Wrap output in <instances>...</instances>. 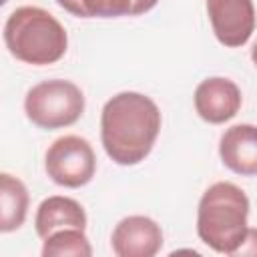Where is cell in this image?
I'll return each instance as SVG.
<instances>
[{"mask_svg":"<svg viewBox=\"0 0 257 257\" xmlns=\"http://www.w3.org/2000/svg\"><path fill=\"white\" fill-rule=\"evenodd\" d=\"M161 131V110L141 92H118L108 98L100 114V141L106 155L122 167L149 157Z\"/></svg>","mask_w":257,"mask_h":257,"instance_id":"obj_1","label":"cell"},{"mask_svg":"<svg viewBox=\"0 0 257 257\" xmlns=\"http://www.w3.org/2000/svg\"><path fill=\"white\" fill-rule=\"evenodd\" d=\"M249 199L241 187L229 181L211 185L197 209L199 239L217 253L235 255L247 235Z\"/></svg>","mask_w":257,"mask_h":257,"instance_id":"obj_2","label":"cell"},{"mask_svg":"<svg viewBox=\"0 0 257 257\" xmlns=\"http://www.w3.org/2000/svg\"><path fill=\"white\" fill-rule=\"evenodd\" d=\"M8 52L26 64L44 66L58 62L68 46L64 26L44 8L20 6L4 24Z\"/></svg>","mask_w":257,"mask_h":257,"instance_id":"obj_3","label":"cell"},{"mask_svg":"<svg viewBox=\"0 0 257 257\" xmlns=\"http://www.w3.org/2000/svg\"><path fill=\"white\" fill-rule=\"evenodd\" d=\"M24 112L40 128L54 131L70 126L84 112V94L70 80H42L26 92Z\"/></svg>","mask_w":257,"mask_h":257,"instance_id":"obj_4","label":"cell"},{"mask_svg":"<svg viewBox=\"0 0 257 257\" xmlns=\"http://www.w3.org/2000/svg\"><path fill=\"white\" fill-rule=\"evenodd\" d=\"M44 169L48 177L68 189H78L94 177L96 157L90 143L76 135H64L56 139L44 157Z\"/></svg>","mask_w":257,"mask_h":257,"instance_id":"obj_5","label":"cell"},{"mask_svg":"<svg viewBox=\"0 0 257 257\" xmlns=\"http://www.w3.org/2000/svg\"><path fill=\"white\" fill-rule=\"evenodd\" d=\"M207 12L217 40L229 48L243 46L255 30L253 0H207Z\"/></svg>","mask_w":257,"mask_h":257,"instance_id":"obj_6","label":"cell"},{"mask_svg":"<svg viewBox=\"0 0 257 257\" xmlns=\"http://www.w3.org/2000/svg\"><path fill=\"white\" fill-rule=\"evenodd\" d=\"M110 245L118 257H153L163 247V231L151 217L131 215L118 221Z\"/></svg>","mask_w":257,"mask_h":257,"instance_id":"obj_7","label":"cell"},{"mask_svg":"<svg viewBox=\"0 0 257 257\" xmlns=\"http://www.w3.org/2000/svg\"><path fill=\"white\" fill-rule=\"evenodd\" d=\"M241 100L243 98L239 86L223 76L205 78L195 90V110L203 120L211 124L231 120L239 112Z\"/></svg>","mask_w":257,"mask_h":257,"instance_id":"obj_8","label":"cell"},{"mask_svg":"<svg viewBox=\"0 0 257 257\" xmlns=\"http://www.w3.org/2000/svg\"><path fill=\"white\" fill-rule=\"evenodd\" d=\"M219 157L223 165L243 177L257 175V126L249 122L233 124L219 141Z\"/></svg>","mask_w":257,"mask_h":257,"instance_id":"obj_9","label":"cell"},{"mask_svg":"<svg viewBox=\"0 0 257 257\" xmlns=\"http://www.w3.org/2000/svg\"><path fill=\"white\" fill-rule=\"evenodd\" d=\"M34 227L40 239H46L60 229H86V213L78 201L52 195L38 205Z\"/></svg>","mask_w":257,"mask_h":257,"instance_id":"obj_10","label":"cell"},{"mask_svg":"<svg viewBox=\"0 0 257 257\" xmlns=\"http://www.w3.org/2000/svg\"><path fill=\"white\" fill-rule=\"evenodd\" d=\"M159 0H56L60 8L78 18L139 16L157 6Z\"/></svg>","mask_w":257,"mask_h":257,"instance_id":"obj_11","label":"cell"},{"mask_svg":"<svg viewBox=\"0 0 257 257\" xmlns=\"http://www.w3.org/2000/svg\"><path fill=\"white\" fill-rule=\"evenodd\" d=\"M0 231L10 233L16 231L28 213V191L24 183L8 173L0 175Z\"/></svg>","mask_w":257,"mask_h":257,"instance_id":"obj_12","label":"cell"},{"mask_svg":"<svg viewBox=\"0 0 257 257\" xmlns=\"http://www.w3.org/2000/svg\"><path fill=\"white\" fill-rule=\"evenodd\" d=\"M92 249L84 229H60L44 239L42 257H90Z\"/></svg>","mask_w":257,"mask_h":257,"instance_id":"obj_13","label":"cell"},{"mask_svg":"<svg viewBox=\"0 0 257 257\" xmlns=\"http://www.w3.org/2000/svg\"><path fill=\"white\" fill-rule=\"evenodd\" d=\"M235 255H257V229H247L245 241Z\"/></svg>","mask_w":257,"mask_h":257,"instance_id":"obj_14","label":"cell"},{"mask_svg":"<svg viewBox=\"0 0 257 257\" xmlns=\"http://www.w3.org/2000/svg\"><path fill=\"white\" fill-rule=\"evenodd\" d=\"M251 60H253V64L257 66V44H255L253 50H251Z\"/></svg>","mask_w":257,"mask_h":257,"instance_id":"obj_15","label":"cell"},{"mask_svg":"<svg viewBox=\"0 0 257 257\" xmlns=\"http://www.w3.org/2000/svg\"><path fill=\"white\" fill-rule=\"evenodd\" d=\"M2 2H6V0H2Z\"/></svg>","mask_w":257,"mask_h":257,"instance_id":"obj_16","label":"cell"}]
</instances>
